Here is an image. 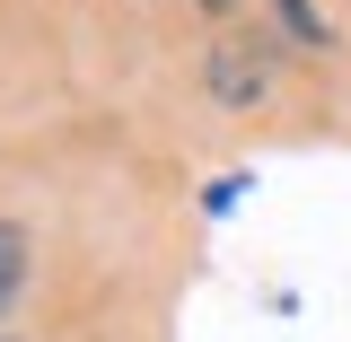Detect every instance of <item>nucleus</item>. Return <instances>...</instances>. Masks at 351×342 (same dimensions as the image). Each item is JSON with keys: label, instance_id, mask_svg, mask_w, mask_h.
<instances>
[{"label": "nucleus", "instance_id": "f257e3e1", "mask_svg": "<svg viewBox=\"0 0 351 342\" xmlns=\"http://www.w3.org/2000/svg\"><path fill=\"white\" fill-rule=\"evenodd\" d=\"M18 263H27V246H18V228H0V299L18 290Z\"/></svg>", "mask_w": 351, "mask_h": 342}]
</instances>
